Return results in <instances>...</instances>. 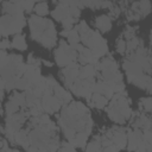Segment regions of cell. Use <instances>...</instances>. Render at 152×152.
Instances as JSON below:
<instances>
[{"label":"cell","mask_w":152,"mask_h":152,"mask_svg":"<svg viewBox=\"0 0 152 152\" xmlns=\"http://www.w3.org/2000/svg\"><path fill=\"white\" fill-rule=\"evenodd\" d=\"M0 114H2V108H1V104H0Z\"/></svg>","instance_id":"36"},{"label":"cell","mask_w":152,"mask_h":152,"mask_svg":"<svg viewBox=\"0 0 152 152\" xmlns=\"http://www.w3.org/2000/svg\"><path fill=\"white\" fill-rule=\"evenodd\" d=\"M8 48H12V44H11V42L8 39L5 38V39L0 40V50H6Z\"/></svg>","instance_id":"31"},{"label":"cell","mask_w":152,"mask_h":152,"mask_svg":"<svg viewBox=\"0 0 152 152\" xmlns=\"http://www.w3.org/2000/svg\"><path fill=\"white\" fill-rule=\"evenodd\" d=\"M26 138H27V131L21 128L14 134V144L15 145H23L24 141L26 140Z\"/></svg>","instance_id":"23"},{"label":"cell","mask_w":152,"mask_h":152,"mask_svg":"<svg viewBox=\"0 0 152 152\" xmlns=\"http://www.w3.org/2000/svg\"><path fill=\"white\" fill-rule=\"evenodd\" d=\"M56 118L68 142L75 147H84L93 128V120L88 107L78 101L72 102L65 106L61 114H56Z\"/></svg>","instance_id":"1"},{"label":"cell","mask_w":152,"mask_h":152,"mask_svg":"<svg viewBox=\"0 0 152 152\" xmlns=\"http://www.w3.org/2000/svg\"><path fill=\"white\" fill-rule=\"evenodd\" d=\"M69 32H70V30H65V28H64V30L61 32V34H62L64 38H66V37L69 36Z\"/></svg>","instance_id":"33"},{"label":"cell","mask_w":152,"mask_h":152,"mask_svg":"<svg viewBox=\"0 0 152 152\" xmlns=\"http://www.w3.org/2000/svg\"><path fill=\"white\" fill-rule=\"evenodd\" d=\"M135 31H137V27H131V26H128V27L125 30V32H124V37L128 40V39L133 38V37H135Z\"/></svg>","instance_id":"29"},{"label":"cell","mask_w":152,"mask_h":152,"mask_svg":"<svg viewBox=\"0 0 152 152\" xmlns=\"http://www.w3.org/2000/svg\"><path fill=\"white\" fill-rule=\"evenodd\" d=\"M103 134L110 139L112 144L116 147L118 151L126 148L127 145V133L126 129L119 126H114L112 128H108L103 132Z\"/></svg>","instance_id":"9"},{"label":"cell","mask_w":152,"mask_h":152,"mask_svg":"<svg viewBox=\"0 0 152 152\" xmlns=\"http://www.w3.org/2000/svg\"><path fill=\"white\" fill-rule=\"evenodd\" d=\"M80 64L78 63H72L68 66H65L64 69H62L61 71V77L64 82V84L69 88L75 80L78 78V70H80Z\"/></svg>","instance_id":"10"},{"label":"cell","mask_w":152,"mask_h":152,"mask_svg":"<svg viewBox=\"0 0 152 152\" xmlns=\"http://www.w3.org/2000/svg\"><path fill=\"white\" fill-rule=\"evenodd\" d=\"M0 37H1V32H0Z\"/></svg>","instance_id":"37"},{"label":"cell","mask_w":152,"mask_h":152,"mask_svg":"<svg viewBox=\"0 0 152 152\" xmlns=\"http://www.w3.org/2000/svg\"><path fill=\"white\" fill-rule=\"evenodd\" d=\"M43 63H44L45 65H48V66H52V63L49 62V61H43Z\"/></svg>","instance_id":"34"},{"label":"cell","mask_w":152,"mask_h":152,"mask_svg":"<svg viewBox=\"0 0 152 152\" xmlns=\"http://www.w3.org/2000/svg\"><path fill=\"white\" fill-rule=\"evenodd\" d=\"M18 110H19V107L15 103H13L12 101L8 100V102L6 103V114L7 115H12V114L17 113Z\"/></svg>","instance_id":"25"},{"label":"cell","mask_w":152,"mask_h":152,"mask_svg":"<svg viewBox=\"0 0 152 152\" xmlns=\"http://www.w3.org/2000/svg\"><path fill=\"white\" fill-rule=\"evenodd\" d=\"M95 26H96V28H99L101 32H108V31L112 28V20H110V17H109V15H106V14H102V15L97 17L96 20H95Z\"/></svg>","instance_id":"14"},{"label":"cell","mask_w":152,"mask_h":152,"mask_svg":"<svg viewBox=\"0 0 152 152\" xmlns=\"http://www.w3.org/2000/svg\"><path fill=\"white\" fill-rule=\"evenodd\" d=\"M77 59L80 61L81 64L86 65V64H93L95 65L97 62H99V57L89 49L87 48H83L82 51L78 52V56H77Z\"/></svg>","instance_id":"11"},{"label":"cell","mask_w":152,"mask_h":152,"mask_svg":"<svg viewBox=\"0 0 152 152\" xmlns=\"http://www.w3.org/2000/svg\"><path fill=\"white\" fill-rule=\"evenodd\" d=\"M10 101H12L13 103H15L18 107H25V106H26L25 93H14L13 95H11ZM26 107H27V106H26Z\"/></svg>","instance_id":"20"},{"label":"cell","mask_w":152,"mask_h":152,"mask_svg":"<svg viewBox=\"0 0 152 152\" xmlns=\"http://www.w3.org/2000/svg\"><path fill=\"white\" fill-rule=\"evenodd\" d=\"M129 99L126 93H118L113 95L110 99V103L106 107L107 114L109 119L116 124H125L128 119H131L132 110L129 107Z\"/></svg>","instance_id":"4"},{"label":"cell","mask_w":152,"mask_h":152,"mask_svg":"<svg viewBox=\"0 0 152 152\" xmlns=\"http://www.w3.org/2000/svg\"><path fill=\"white\" fill-rule=\"evenodd\" d=\"M4 90H5V86H4V82H2V80L0 77V101L4 97Z\"/></svg>","instance_id":"32"},{"label":"cell","mask_w":152,"mask_h":152,"mask_svg":"<svg viewBox=\"0 0 152 152\" xmlns=\"http://www.w3.org/2000/svg\"><path fill=\"white\" fill-rule=\"evenodd\" d=\"M0 131H1V128H0Z\"/></svg>","instance_id":"38"},{"label":"cell","mask_w":152,"mask_h":152,"mask_svg":"<svg viewBox=\"0 0 152 152\" xmlns=\"http://www.w3.org/2000/svg\"><path fill=\"white\" fill-rule=\"evenodd\" d=\"M86 152H103L102 146H101V138L100 135H95L93 140L87 145Z\"/></svg>","instance_id":"17"},{"label":"cell","mask_w":152,"mask_h":152,"mask_svg":"<svg viewBox=\"0 0 152 152\" xmlns=\"http://www.w3.org/2000/svg\"><path fill=\"white\" fill-rule=\"evenodd\" d=\"M57 152H76L75 151V146H72L70 142H62L61 146L58 147Z\"/></svg>","instance_id":"26"},{"label":"cell","mask_w":152,"mask_h":152,"mask_svg":"<svg viewBox=\"0 0 152 152\" xmlns=\"http://www.w3.org/2000/svg\"><path fill=\"white\" fill-rule=\"evenodd\" d=\"M26 20L24 13L19 14H4L0 17V32L1 36L7 37L10 34H19L25 26Z\"/></svg>","instance_id":"6"},{"label":"cell","mask_w":152,"mask_h":152,"mask_svg":"<svg viewBox=\"0 0 152 152\" xmlns=\"http://www.w3.org/2000/svg\"><path fill=\"white\" fill-rule=\"evenodd\" d=\"M139 107H140V109H141L142 113L150 114V112H151V109H152V100H151V97L148 96V97H142V99H140V101H139Z\"/></svg>","instance_id":"21"},{"label":"cell","mask_w":152,"mask_h":152,"mask_svg":"<svg viewBox=\"0 0 152 152\" xmlns=\"http://www.w3.org/2000/svg\"><path fill=\"white\" fill-rule=\"evenodd\" d=\"M52 93H53V95L58 99V101L62 103V106H66V104H68L69 102H71V100H72L71 94H70L69 91H66L63 87H61L58 83L53 87Z\"/></svg>","instance_id":"12"},{"label":"cell","mask_w":152,"mask_h":152,"mask_svg":"<svg viewBox=\"0 0 152 152\" xmlns=\"http://www.w3.org/2000/svg\"><path fill=\"white\" fill-rule=\"evenodd\" d=\"M122 66L131 83L148 93L151 91V57L150 50H146L142 46V42L135 51L125 57Z\"/></svg>","instance_id":"2"},{"label":"cell","mask_w":152,"mask_h":152,"mask_svg":"<svg viewBox=\"0 0 152 152\" xmlns=\"http://www.w3.org/2000/svg\"><path fill=\"white\" fill-rule=\"evenodd\" d=\"M33 10L36 11V15L43 18L44 15H46L49 13V5L46 2H38V4L34 5Z\"/></svg>","instance_id":"22"},{"label":"cell","mask_w":152,"mask_h":152,"mask_svg":"<svg viewBox=\"0 0 152 152\" xmlns=\"http://www.w3.org/2000/svg\"><path fill=\"white\" fill-rule=\"evenodd\" d=\"M116 51L120 55H125L126 53V40L124 38H120L116 42Z\"/></svg>","instance_id":"28"},{"label":"cell","mask_w":152,"mask_h":152,"mask_svg":"<svg viewBox=\"0 0 152 152\" xmlns=\"http://www.w3.org/2000/svg\"><path fill=\"white\" fill-rule=\"evenodd\" d=\"M80 42H82V45L84 48L91 50L99 58L103 57L108 53L107 40L104 38H102V36L99 32H96L91 28L80 36Z\"/></svg>","instance_id":"5"},{"label":"cell","mask_w":152,"mask_h":152,"mask_svg":"<svg viewBox=\"0 0 152 152\" xmlns=\"http://www.w3.org/2000/svg\"><path fill=\"white\" fill-rule=\"evenodd\" d=\"M31 38L38 43H40L44 48L51 49L57 43V32L55 25L51 20L38 17L31 15L28 19Z\"/></svg>","instance_id":"3"},{"label":"cell","mask_w":152,"mask_h":152,"mask_svg":"<svg viewBox=\"0 0 152 152\" xmlns=\"http://www.w3.org/2000/svg\"><path fill=\"white\" fill-rule=\"evenodd\" d=\"M88 103L90 104V107H95V108H97V109H102V108H106V107H107L108 100H107L103 95L93 93L90 100L88 101Z\"/></svg>","instance_id":"16"},{"label":"cell","mask_w":152,"mask_h":152,"mask_svg":"<svg viewBox=\"0 0 152 152\" xmlns=\"http://www.w3.org/2000/svg\"><path fill=\"white\" fill-rule=\"evenodd\" d=\"M18 2L20 5V7L23 8V11H25V12H31L36 5L33 1H18Z\"/></svg>","instance_id":"27"},{"label":"cell","mask_w":152,"mask_h":152,"mask_svg":"<svg viewBox=\"0 0 152 152\" xmlns=\"http://www.w3.org/2000/svg\"><path fill=\"white\" fill-rule=\"evenodd\" d=\"M97 74V70L95 65L93 64H86L83 66H80L78 70V78L81 80H87V78H93Z\"/></svg>","instance_id":"15"},{"label":"cell","mask_w":152,"mask_h":152,"mask_svg":"<svg viewBox=\"0 0 152 152\" xmlns=\"http://www.w3.org/2000/svg\"><path fill=\"white\" fill-rule=\"evenodd\" d=\"M23 76H24V77L32 84V87H33L34 83L42 77V76H40V69H39V66H37V65L27 64L26 70H25V72H24Z\"/></svg>","instance_id":"13"},{"label":"cell","mask_w":152,"mask_h":152,"mask_svg":"<svg viewBox=\"0 0 152 152\" xmlns=\"http://www.w3.org/2000/svg\"><path fill=\"white\" fill-rule=\"evenodd\" d=\"M95 83V77L93 78H87V80H81L77 78L74 81V83L69 87V89L76 94L77 96H82L86 97L87 101L90 100L91 94H93V86Z\"/></svg>","instance_id":"8"},{"label":"cell","mask_w":152,"mask_h":152,"mask_svg":"<svg viewBox=\"0 0 152 152\" xmlns=\"http://www.w3.org/2000/svg\"><path fill=\"white\" fill-rule=\"evenodd\" d=\"M40 59L39 58H36L34 56H33V53H30L28 55V58H27V64H31V65H37V66H39V64H40Z\"/></svg>","instance_id":"30"},{"label":"cell","mask_w":152,"mask_h":152,"mask_svg":"<svg viewBox=\"0 0 152 152\" xmlns=\"http://www.w3.org/2000/svg\"><path fill=\"white\" fill-rule=\"evenodd\" d=\"M11 152H20L19 150H11Z\"/></svg>","instance_id":"35"},{"label":"cell","mask_w":152,"mask_h":152,"mask_svg":"<svg viewBox=\"0 0 152 152\" xmlns=\"http://www.w3.org/2000/svg\"><path fill=\"white\" fill-rule=\"evenodd\" d=\"M11 44H12V48H14V49H17V50H20V51H24V50H26V48H27L25 37H24L23 34H20V33L14 36V38H13V40H12Z\"/></svg>","instance_id":"18"},{"label":"cell","mask_w":152,"mask_h":152,"mask_svg":"<svg viewBox=\"0 0 152 152\" xmlns=\"http://www.w3.org/2000/svg\"><path fill=\"white\" fill-rule=\"evenodd\" d=\"M68 38V44L69 45H76V44H80V34L78 32L75 30V28H71L70 32H69V36L66 37Z\"/></svg>","instance_id":"24"},{"label":"cell","mask_w":152,"mask_h":152,"mask_svg":"<svg viewBox=\"0 0 152 152\" xmlns=\"http://www.w3.org/2000/svg\"><path fill=\"white\" fill-rule=\"evenodd\" d=\"M83 7H90L93 10H97L101 7H112L113 2L109 1H82Z\"/></svg>","instance_id":"19"},{"label":"cell","mask_w":152,"mask_h":152,"mask_svg":"<svg viewBox=\"0 0 152 152\" xmlns=\"http://www.w3.org/2000/svg\"><path fill=\"white\" fill-rule=\"evenodd\" d=\"M77 56V51L66 44L65 40H61L58 48L55 50V61L61 68H65L72 63H76Z\"/></svg>","instance_id":"7"}]
</instances>
